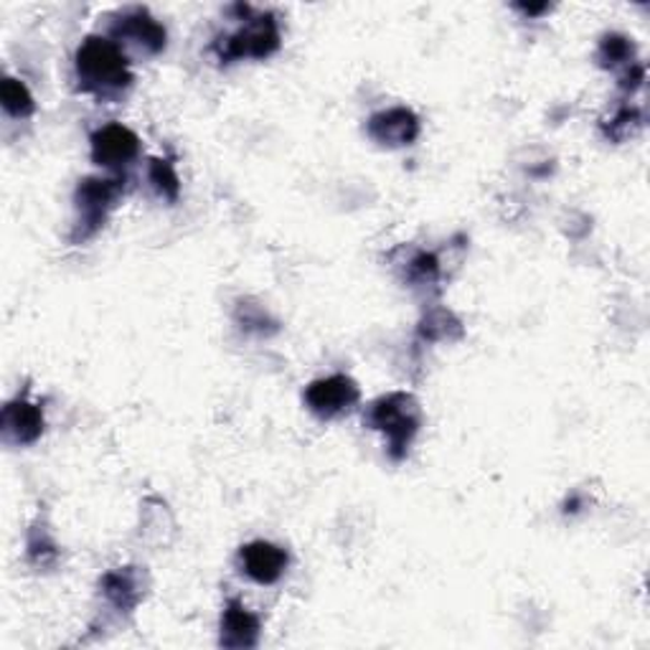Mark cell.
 Wrapping results in <instances>:
<instances>
[{"mask_svg":"<svg viewBox=\"0 0 650 650\" xmlns=\"http://www.w3.org/2000/svg\"><path fill=\"white\" fill-rule=\"evenodd\" d=\"M237 320L241 323V328H247V331H252V328H260V331H264L262 326H272L268 312H264L262 308H257V305H249V303H239Z\"/></svg>","mask_w":650,"mask_h":650,"instance_id":"obj_20","label":"cell"},{"mask_svg":"<svg viewBox=\"0 0 650 650\" xmlns=\"http://www.w3.org/2000/svg\"><path fill=\"white\" fill-rule=\"evenodd\" d=\"M366 425L387 435V452L391 460H404L422 425L417 399L406 391H391V394L376 399L366 414Z\"/></svg>","mask_w":650,"mask_h":650,"instance_id":"obj_2","label":"cell"},{"mask_svg":"<svg viewBox=\"0 0 650 650\" xmlns=\"http://www.w3.org/2000/svg\"><path fill=\"white\" fill-rule=\"evenodd\" d=\"M260 640V617L249 613L239 600H229L222 615V638L224 648H255Z\"/></svg>","mask_w":650,"mask_h":650,"instance_id":"obj_11","label":"cell"},{"mask_svg":"<svg viewBox=\"0 0 650 650\" xmlns=\"http://www.w3.org/2000/svg\"><path fill=\"white\" fill-rule=\"evenodd\" d=\"M239 21L245 26L229 36H218L211 44V51L222 64H232L237 59H268L280 49V26L272 13H255L249 5H237Z\"/></svg>","mask_w":650,"mask_h":650,"instance_id":"obj_3","label":"cell"},{"mask_svg":"<svg viewBox=\"0 0 650 650\" xmlns=\"http://www.w3.org/2000/svg\"><path fill=\"white\" fill-rule=\"evenodd\" d=\"M633 44L628 36H621V34H610L600 42V49H598V64L602 69H615L621 64H633Z\"/></svg>","mask_w":650,"mask_h":650,"instance_id":"obj_14","label":"cell"},{"mask_svg":"<svg viewBox=\"0 0 650 650\" xmlns=\"http://www.w3.org/2000/svg\"><path fill=\"white\" fill-rule=\"evenodd\" d=\"M643 80H646V69L640 67V64H630L628 72H625L621 76V90L636 92L640 87V84H643Z\"/></svg>","mask_w":650,"mask_h":650,"instance_id":"obj_21","label":"cell"},{"mask_svg":"<svg viewBox=\"0 0 650 650\" xmlns=\"http://www.w3.org/2000/svg\"><path fill=\"white\" fill-rule=\"evenodd\" d=\"M76 90L102 102L122 97L132 87L130 59L113 38L87 36L74 57Z\"/></svg>","mask_w":650,"mask_h":650,"instance_id":"obj_1","label":"cell"},{"mask_svg":"<svg viewBox=\"0 0 650 650\" xmlns=\"http://www.w3.org/2000/svg\"><path fill=\"white\" fill-rule=\"evenodd\" d=\"M109 38H113L117 46L125 44L155 57V54L166 49L168 34L166 28H163V23L155 21L145 8H130V11L117 15L113 28H109Z\"/></svg>","mask_w":650,"mask_h":650,"instance_id":"obj_6","label":"cell"},{"mask_svg":"<svg viewBox=\"0 0 650 650\" xmlns=\"http://www.w3.org/2000/svg\"><path fill=\"white\" fill-rule=\"evenodd\" d=\"M366 132L379 145L402 147L412 145L419 135V120L410 107H391L383 113H376L366 122Z\"/></svg>","mask_w":650,"mask_h":650,"instance_id":"obj_8","label":"cell"},{"mask_svg":"<svg viewBox=\"0 0 650 650\" xmlns=\"http://www.w3.org/2000/svg\"><path fill=\"white\" fill-rule=\"evenodd\" d=\"M92 161L102 168L130 166L140 153V138L120 122H109L94 130L92 135Z\"/></svg>","mask_w":650,"mask_h":650,"instance_id":"obj_7","label":"cell"},{"mask_svg":"<svg viewBox=\"0 0 650 650\" xmlns=\"http://www.w3.org/2000/svg\"><path fill=\"white\" fill-rule=\"evenodd\" d=\"M28 557H31V562H34V564H42V567H46V564H51V562H57V557H59L57 544H54L51 539L46 536L44 529H42V539H38V531L36 529L31 531Z\"/></svg>","mask_w":650,"mask_h":650,"instance_id":"obj_19","label":"cell"},{"mask_svg":"<svg viewBox=\"0 0 650 650\" xmlns=\"http://www.w3.org/2000/svg\"><path fill=\"white\" fill-rule=\"evenodd\" d=\"M147 178H151L153 188L163 196V199L176 201L178 193H181V181H178V174L170 161L153 158L151 168H147Z\"/></svg>","mask_w":650,"mask_h":650,"instance_id":"obj_15","label":"cell"},{"mask_svg":"<svg viewBox=\"0 0 650 650\" xmlns=\"http://www.w3.org/2000/svg\"><path fill=\"white\" fill-rule=\"evenodd\" d=\"M0 433L8 445H34L44 433L42 406L26 402V399L8 402L0 414Z\"/></svg>","mask_w":650,"mask_h":650,"instance_id":"obj_10","label":"cell"},{"mask_svg":"<svg viewBox=\"0 0 650 650\" xmlns=\"http://www.w3.org/2000/svg\"><path fill=\"white\" fill-rule=\"evenodd\" d=\"M519 11L529 13V15H539V13L549 11V5H519Z\"/></svg>","mask_w":650,"mask_h":650,"instance_id":"obj_22","label":"cell"},{"mask_svg":"<svg viewBox=\"0 0 650 650\" xmlns=\"http://www.w3.org/2000/svg\"><path fill=\"white\" fill-rule=\"evenodd\" d=\"M125 191L122 178H84L76 186L74 193V209L76 222L72 229V241L82 245V241L92 239L102 226H105L109 211L115 209V201L120 199Z\"/></svg>","mask_w":650,"mask_h":650,"instance_id":"obj_4","label":"cell"},{"mask_svg":"<svg viewBox=\"0 0 650 650\" xmlns=\"http://www.w3.org/2000/svg\"><path fill=\"white\" fill-rule=\"evenodd\" d=\"M0 99H3V109L11 117H31L36 109V102L31 97L28 87L13 76H5L0 84Z\"/></svg>","mask_w":650,"mask_h":650,"instance_id":"obj_13","label":"cell"},{"mask_svg":"<svg viewBox=\"0 0 650 650\" xmlns=\"http://www.w3.org/2000/svg\"><path fill=\"white\" fill-rule=\"evenodd\" d=\"M305 404L308 410L320 419H335L341 414L354 410L362 399V391H358V383L346 374H333L326 376V379L312 381L308 389H305Z\"/></svg>","mask_w":650,"mask_h":650,"instance_id":"obj_5","label":"cell"},{"mask_svg":"<svg viewBox=\"0 0 650 650\" xmlns=\"http://www.w3.org/2000/svg\"><path fill=\"white\" fill-rule=\"evenodd\" d=\"M640 122H643V117H640V109L625 105V107L617 109L613 120L605 125V135L621 143V140L633 135V130L640 128Z\"/></svg>","mask_w":650,"mask_h":650,"instance_id":"obj_16","label":"cell"},{"mask_svg":"<svg viewBox=\"0 0 650 650\" xmlns=\"http://www.w3.org/2000/svg\"><path fill=\"white\" fill-rule=\"evenodd\" d=\"M406 275H410V282L414 285H433L440 277V264H437L435 255L427 252H417L406 264Z\"/></svg>","mask_w":650,"mask_h":650,"instance_id":"obj_17","label":"cell"},{"mask_svg":"<svg viewBox=\"0 0 650 650\" xmlns=\"http://www.w3.org/2000/svg\"><path fill=\"white\" fill-rule=\"evenodd\" d=\"M99 590L105 594L107 602L120 613H130L138 607V602L143 600V582H140V571L135 567H125L107 571L102 577Z\"/></svg>","mask_w":650,"mask_h":650,"instance_id":"obj_12","label":"cell"},{"mask_svg":"<svg viewBox=\"0 0 650 650\" xmlns=\"http://www.w3.org/2000/svg\"><path fill=\"white\" fill-rule=\"evenodd\" d=\"M289 554L277 544L252 542L239 549V567L257 584H275L285 575Z\"/></svg>","mask_w":650,"mask_h":650,"instance_id":"obj_9","label":"cell"},{"mask_svg":"<svg viewBox=\"0 0 650 650\" xmlns=\"http://www.w3.org/2000/svg\"><path fill=\"white\" fill-rule=\"evenodd\" d=\"M450 331L456 333H463V328H460V323L456 318H452V312H445V310H435L429 312L425 323H422L419 333L425 335V339L429 341H437V339H452Z\"/></svg>","mask_w":650,"mask_h":650,"instance_id":"obj_18","label":"cell"}]
</instances>
